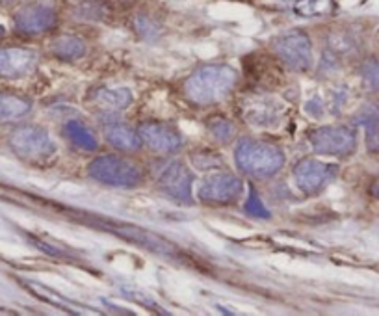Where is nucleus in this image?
<instances>
[{"label":"nucleus","instance_id":"f257e3e1","mask_svg":"<svg viewBox=\"0 0 379 316\" xmlns=\"http://www.w3.org/2000/svg\"><path fill=\"white\" fill-rule=\"evenodd\" d=\"M236 80L238 75L231 66H203L186 80V95L195 105H216L233 91Z\"/></svg>","mask_w":379,"mask_h":316},{"label":"nucleus","instance_id":"f03ea898","mask_svg":"<svg viewBox=\"0 0 379 316\" xmlns=\"http://www.w3.org/2000/svg\"><path fill=\"white\" fill-rule=\"evenodd\" d=\"M234 160L236 166L251 177L268 179L284 166V153L273 144L242 140L234 151Z\"/></svg>","mask_w":379,"mask_h":316},{"label":"nucleus","instance_id":"7ed1b4c3","mask_svg":"<svg viewBox=\"0 0 379 316\" xmlns=\"http://www.w3.org/2000/svg\"><path fill=\"white\" fill-rule=\"evenodd\" d=\"M89 177L116 188H134L141 183L144 173L134 162L119 156H99L88 167Z\"/></svg>","mask_w":379,"mask_h":316},{"label":"nucleus","instance_id":"20e7f679","mask_svg":"<svg viewBox=\"0 0 379 316\" xmlns=\"http://www.w3.org/2000/svg\"><path fill=\"white\" fill-rule=\"evenodd\" d=\"M10 145L17 156L28 162H45L56 155V144L50 134L39 127H21L13 130Z\"/></svg>","mask_w":379,"mask_h":316},{"label":"nucleus","instance_id":"39448f33","mask_svg":"<svg viewBox=\"0 0 379 316\" xmlns=\"http://www.w3.org/2000/svg\"><path fill=\"white\" fill-rule=\"evenodd\" d=\"M309 142H311L312 149L316 151L318 155L325 156H350L357 147V134L355 128L350 127H320L314 128L309 134Z\"/></svg>","mask_w":379,"mask_h":316},{"label":"nucleus","instance_id":"423d86ee","mask_svg":"<svg viewBox=\"0 0 379 316\" xmlns=\"http://www.w3.org/2000/svg\"><path fill=\"white\" fill-rule=\"evenodd\" d=\"M242 116L251 127L277 128L286 116V108L277 97H247L242 103Z\"/></svg>","mask_w":379,"mask_h":316},{"label":"nucleus","instance_id":"0eeeda50","mask_svg":"<svg viewBox=\"0 0 379 316\" xmlns=\"http://www.w3.org/2000/svg\"><path fill=\"white\" fill-rule=\"evenodd\" d=\"M273 50L281 60L295 71H305L312 63V45L309 36L300 30L286 32L273 41Z\"/></svg>","mask_w":379,"mask_h":316},{"label":"nucleus","instance_id":"6e6552de","mask_svg":"<svg viewBox=\"0 0 379 316\" xmlns=\"http://www.w3.org/2000/svg\"><path fill=\"white\" fill-rule=\"evenodd\" d=\"M337 175H339V166L327 164V162L312 160V158H303L294 167L295 184L307 195L322 192Z\"/></svg>","mask_w":379,"mask_h":316},{"label":"nucleus","instance_id":"1a4fd4ad","mask_svg":"<svg viewBox=\"0 0 379 316\" xmlns=\"http://www.w3.org/2000/svg\"><path fill=\"white\" fill-rule=\"evenodd\" d=\"M158 186L164 194L180 203H192V175L180 162H167L156 175Z\"/></svg>","mask_w":379,"mask_h":316},{"label":"nucleus","instance_id":"9d476101","mask_svg":"<svg viewBox=\"0 0 379 316\" xmlns=\"http://www.w3.org/2000/svg\"><path fill=\"white\" fill-rule=\"evenodd\" d=\"M242 190H244V184L238 177L229 173H219L203 181L199 188V200L205 203H214V205H227L238 200Z\"/></svg>","mask_w":379,"mask_h":316},{"label":"nucleus","instance_id":"9b49d317","mask_svg":"<svg viewBox=\"0 0 379 316\" xmlns=\"http://www.w3.org/2000/svg\"><path fill=\"white\" fill-rule=\"evenodd\" d=\"M139 136L149 149L160 155H171L183 147V138L175 128L162 125V123L149 121L139 127Z\"/></svg>","mask_w":379,"mask_h":316},{"label":"nucleus","instance_id":"f8f14e48","mask_svg":"<svg viewBox=\"0 0 379 316\" xmlns=\"http://www.w3.org/2000/svg\"><path fill=\"white\" fill-rule=\"evenodd\" d=\"M56 24V11L50 6L32 4L22 8L15 15L17 32L24 36H38L49 32Z\"/></svg>","mask_w":379,"mask_h":316},{"label":"nucleus","instance_id":"ddd939ff","mask_svg":"<svg viewBox=\"0 0 379 316\" xmlns=\"http://www.w3.org/2000/svg\"><path fill=\"white\" fill-rule=\"evenodd\" d=\"M38 54L30 49H0V78H21L33 71Z\"/></svg>","mask_w":379,"mask_h":316},{"label":"nucleus","instance_id":"4468645a","mask_svg":"<svg viewBox=\"0 0 379 316\" xmlns=\"http://www.w3.org/2000/svg\"><path fill=\"white\" fill-rule=\"evenodd\" d=\"M105 138L106 142L125 153H134L141 147V136L136 133L132 127H128L127 123L121 121H111L105 125Z\"/></svg>","mask_w":379,"mask_h":316},{"label":"nucleus","instance_id":"2eb2a0df","mask_svg":"<svg viewBox=\"0 0 379 316\" xmlns=\"http://www.w3.org/2000/svg\"><path fill=\"white\" fill-rule=\"evenodd\" d=\"M32 103L19 95L0 91V121H17L30 112Z\"/></svg>","mask_w":379,"mask_h":316},{"label":"nucleus","instance_id":"dca6fc26","mask_svg":"<svg viewBox=\"0 0 379 316\" xmlns=\"http://www.w3.org/2000/svg\"><path fill=\"white\" fill-rule=\"evenodd\" d=\"M95 100L97 105L110 112L125 110L132 103V91L127 88H100L95 93Z\"/></svg>","mask_w":379,"mask_h":316},{"label":"nucleus","instance_id":"f3484780","mask_svg":"<svg viewBox=\"0 0 379 316\" xmlns=\"http://www.w3.org/2000/svg\"><path fill=\"white\" fill-rule=\"evenodd\" d=\"M357 123L366 130V147L379 155V106H368L357 116Z\"/></svg>","mask_w":379,"mask_h":316},{"label":"nucleus","instance_id":"a211bd4d","mask_svg":"<svg viewBox=\"0 0 379 316\" xmlns=\"http://www.w3.org/2000/svg\"><path fill=\"white\" fill-rule=\"evenodd\" d=\"M52 52L60 60L72 61L86 54V45L82 39L75 38V36H61L52 43Z\"/></svg>","mask_w":379,"mask_h":316},{"label":"nucleus","instance_id":"6ab92c4d","mask_svg":"<svg viewBox=\"0 0 379 316\" xmlns=\"http://www.w3.org/2000/svg\"><path fill=\"white\" fill-rule=\"evenodd\" d=\"M65 134H67V138L71 140V144H75L77 147H80V149L84 151L97 149V140H95L91 130H89L84 123L69 121L65 125Z\"/></svg>","mask_w":379,"mask_h":316},{"label":"nucleus","instance_id":"aec40b11","mask_svg":"<svg viewBox=\"0 0 379 316\" xmlns=\"http://www.w3.org/2000/svg\"><path fill=\"white\" fill-rule=\"evenodd\" d=\"M294 11L301 17L329 15L334 11V0H295Z\"/></svg>","mask_w":379,"mask_h":316},{"label":"nucleus","instance_id":"412c9836","mask_svg":"<svg viewBox=\"0 0 379 316\" xmlns=\"http://www.w3.org/2000/svg\"><path fill=\"white\" fill-rule=\"evenodd\" d=\"M208 128L214 134V138L219 142H229L234 136V125L225 117H214L208 121Z\"/></svg>","mask_w":379,"mask_h":316},{"label":"nucleus","instance_id":"4be33fe9","mask_svg":"<svg viewBox=\"0 0 379 316\" xmlns=\"http://www.w3.org/2000/svg\"><path fill=\"white\" fill-rule=\"evenodd\" d=\"M361 77L370 89L379 91V60L370 58L361 66Z\"/></svg>","mask_w":379,"mask_h":316},{"label":"nucleus","instance_id":"5701e85b","mask_svg":"<svg viewBox=\"0 0 379 316\" xmlns=\"http://www.w3.org/2000/svg\"><path fill=\"white\" fill-rule=\"evenodd\" d=\"M245 212L249 214V216L255 218H268L270 216V212L264 206V203L261 201V197L256 195L255 190H251L249 197H247V205H245Z\"/></svg>","mask_w":379,"mask_h":316},{"label":"nucleus","instance_id":"b1692460","mask_svg":"<svg viewBox=\"0 0 379 316\" xmlns=\"http://www.w3.org/2000/svg\"><path fill=\"white\" fill-rule=\"evenodd\" d=\"M305 112L314 117L323 116V100L320 97H312L305 103Z\"/></svg>","mask_w":379,"mask_h":316},{"label":"nucleus","instance_id":"393cba45","mask_svg":"<svg viewBox=\"0 0 379 316\" xmlns=\"http://www.w3.org/2000/svg\"><path fill=\"white\" fill-rule=\"evenodd\" d=\"M372 194L376 195V197H378V200H379V184H373V186H372Z\"/></svg>","mask_w":379,"mask_h":316},{"label":"nucleus","instance_id":"a878e982","mask_svg":"<svg viewBox=\"0 0 379 316\" xmlns=\"http://www.w3.org/2000/svg\"><path fill=\"white\" fill-rule=\"evenodd\" d=\"M2 36H4V28L0 27V39H2Z\"/></svg>","mask_w":379,"mask_h":316}]
</instances>
